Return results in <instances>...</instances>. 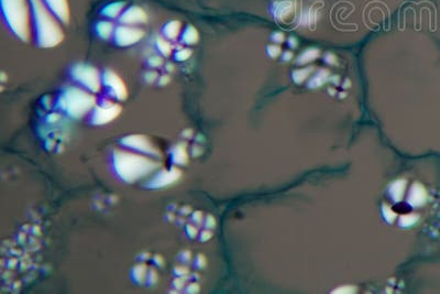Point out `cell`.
Wrapping results in <instances>:
<instances>
[{
    "instance_id": "20",
    "label": "cell",
    "mask_w": 440,
    "mask_h": 294,
    "mask_svg": "<svg viewBox=\"0 0 440 294\" xmlns=\"http://www.w3.org/2000/svg\"><path fill=\"white\" fill-rule=\"evenodd\" d=\"M267 51H268V54L271 55L272 58H275V57H278L279 55V53L281 52V50H280V47L279 46H275V45H271V46H268L267 47Z\"/></svg>"
},
{
    "instance_id": "18",
    "label": "cell",
    "mask_w": 440,
    "mask_h": 294,
    "mask_svg": "<svg viewBox=\"0 0 440 294\" xmlns=\"http://www.w3.org/2000/svg\"><path fill=\"white\" fill-rule=\"evenodd\" d=\"M120 6L121 5H111V6H109L108 8H106L105 9V11L103 12L104 15H108V13L111 11V13L109 15V17H113V16H117V13L121 10L120 9Z\"/></svg>"
},
{
    "instance_id": "11",
    "label": "cell",
    "mask_w": 440,
    "mask_h": 294,
    "mask_svg": "<svg viewBox=\"0 0 440 294\" xmlns=\"http://www.w3.org/2000/svg\"><path fill=\"white\" fill-rule=\"evenodd\" d=\"M97 31L101 37L108 38L112 31V26L109 22H101L97 27Z\"/></svg>"
},
{
    "instance_id": "5",
    "label": "cell",
    "mask_w": 440,
    "mask_h": 294,
    "mask_svg": "<svg viewBox=\"0 0 440 294\" xmlns=\"http://www.w3.org/2000/svg\"><path fill=\"white\" fill-rule=\"evenodd\" d=\"M143 32L140 31L139 29H134V28H128V27H120L116 30V40L120 45H129L131 43L137 42L139 39L142 38Z\"/></svg>"
},
{
    "instance_id": "19",
    "label": "cell",
    "mask_w": 440,
    "mask_h": 294,
    "mask_svg": "<svg viewBox=\"0 0 440 294\" xmlns=\"http://www.w3.org/2000/svg\"><path fill=\"white\" fill-rule=\"evenodd\" d=\"M356 292V288L353 286H343V288H338L332 293H354Z\"/></svg>"
},
{
    "instance_id": "12",
    "label": "cell",
    "mask_w": 440,
    "mask_h": 294,
    "mask_svg": "<svg viewBox=\"0 0 440 294\" xmlns=\"http://www.w3.org/2000/svg\"><path fill=\"white\" fill-rule=\"evenodd\" d=\"M418 216L417 215H405L402 216L400 219V226L401 227H409L417 222Z\"/></svg>"
},
{
    "instance_id": "16",
    "label": "cell",
    "mask_w": 440,
    "mask_h": 294,
    "mask_svg": "<svg viewBox=\"0 0 440 294\" xmlns=\"http://www.w3.org/2000/svg\"><path fill=\"white\" fill-rule=\"evenodd\" d=\"M179 23L177 22H172V23H169L168 26H166V28H165V33L167 34L166 37H169V38H174L175 36H176V33H177V30H179Z\"/></svg>"
},
{
    "instance_id": "7",
    "label": "cell",
    "mask_w": 440,
    "mask_h": 294,
    "mask_svg": "<svg viewBox=\"0 0 440 294\" xmlns=\"http://www.w3.org/2000/svg\"><path fill=\"white\" fill-rule=\"evenodd\" d=\"M426 198H427V195H426L425 188L421 184L415 183L410 188L407 202L411 206L420 207L426 202Z\"/></svg>"
},
{
    "instance_id": "17",
    "label": "cell",
    "mask_w": 440,
    "mask_h": 294,
    "mask_svg": "<svg viewBox=\"0 0 440 294\" xmlns=\"http://www.w3.org/2000/svg\"><path fill=\"white\" fill-rule=\"evenodd\" d=\"M188 39H190V43L191 42H195L197 40V33H196L195 29H193V28H188L185 34H184L183 40L185 42H188Z\"/></svg>"
},
{
    "instance_id": "4",
    "label": "cell",
    "mask_w": 440,
    "mask_h": 294,
    "mask_svg": "<svg viewBox=\"0 0 440 294\" xmlns=\"http://www.w3.org/2000/svg\"><path fill=\"white\" fill-rule=\"evenodd\" d=\"M74 76L77 81H81L85 86L93 90H98L99 81L96 69L87 66H77V68L74 69Z\"/></svg>"
},
{
    "instance_id": "14",
    "label": "cell",
    "mask_w": 440,
    "mask_h": 294,
    "mask_svg": "<svg viewBox=\"0 0 440 294\" xmlns=\"http://www.w3.org/2000/svg\"><path fill=\"white\" fill-rule=\"evenodd\" d=\"M311 68H306V69H302V71H296L293 73V79L296 83H302L305 79L307 78L308 74L310 73Z\"/></svg>"
},
{
    "instance_id": "13",
    "label": "cell",
    "mask_w": 440,
    "mask_h": 294,
    "mask_svg": "<svg viewBox=\"0 0 440 294\" xmlns=\"http://www.w3.org/2000/svg\"><path fill=\"white\" fill-rule=\"evenodd\" d=\"M327 72L325 71V69H323V71L319 73L315 79H313L311 80V82H309V87H318V86H321L322 84L325 82V80L327 79Z\"/></svg>"
},
{
    "instance_id": "1",
    "label": "cell",
    "mask_w": 440,
    "mask_h": 294,
    "mask_svg": "<svg viewBox=\"0 0 440 294\" xmlns=\"http://www.w3.org/2000/svg\"><path fill=\"white\" fill-rule=\"evenodd\" d=\"M33 11L34 28L41 46H53L63 39V32L51 15V10L44 6L43 0H30Z\"/></svg>"
},
{
    "instance_id": "9",
    "label": "cell",
    "mask_w": 440,
    "mask_h": 294,
    "mask_svg": "<svg viewBox=\"0 0 440 294\" xmlns=\"http://www.w3.org/2000/svg\"><path fill=\"white\" fill-rule=\"evenodd\" d=\"M405 186H406V181L404 180L396 181L391 186H389V194H391L392 199L395 202H400L403 199L404 192H405Z\"/></svg>"
},
{
    "instance_id": "3",
    "label": "cell",
    "mask_w": 440,
    "mask_h": 294,
    "mask_svg": "<svg viewBox=\"0 0 440 294\" xmlns=\"http://www.w3.org/2000/svg\"><path fill=\"white\" fill-rule=\"evenodd\" d=\"M64 108L74 116H82L85 111L90 108L95 100L91 96L85 94L79 89H72L63 97Z\"/></svg>"
},
{
    "instance_id": "6",
    "label": "cell",
    "mask_w": 440,
    "mask_h": 294,
    "mask_svg": "<svg viewBox=\"0 0 440 294\" xmlns=\"http://www.w3.org/2000/svg\"><path fill=\"white\" fill-rule=\"evenodd\" d=\"M47 8L63 22H68V7L66 0H43Z\"/></svg>"
},
{
    "instance_id": "23",
    "label": "cell",
    "mask_w": 440,
    "mask_h": 294,
    "mask_svg": "<svg viewBox=\"0 0 440 294\" xmlns=\"http://www.w3.org/2000/svg\"><path fill=\"white\" fill-rule=\"evenodd\" d=\"M290 58V54H289V52H287V54H286V57H284V60H288Z\"/></svg>"
},
{
    "instance_id": "22",
    "label": "cell",
    "mask_w": 440,
    "mask_h": 294,
    "mask_svg": "<svg viewBox=\"0 0 440 294\" xmlns=\"http://www.w3.org/2000/svg\"><path fill=\"white\" fill-rule=\"evenodd\" d=\"M326 60H327V61H330L329 63H331V64H332V63L335 62V57H333V55H331V54H328L327 57H326Z\"/></svg>"
},
{
    "instance_id": "10",
    "label": "cell",
    "mask_w": 440,
    "mask_h": 294,
    "mask_svg": "<svg viewBox=\"0 0 440 294\" xmlns=\"http://www.w3.org/2000/svg\"><path fill=\"white\" fill-rule=\"evenodd\" d=\"M318 55H319L318 50H316V48H309V50L305 51L299 58V63L300 64H304V63L310 62V61L315 60Z\"/></svg>"
},
{
    "instance_id": "2",
    "label": "cell",
    "mask_w": 440,
    "mask_h": 294,
    "mask_svg": "<svg viewBox=\"0 0 440 294\" xmlns=\"http://www.w3.org/2000/svg\"><path fill=\"white\" fill-rule=\"evenodd\" d=\"M3 12L7 23L17 37L28 40L29 22L26 0H3Z\"/></svg>"
},
{
    "instance_id": "21",
    "label": "cell",
    "mask_w": 440,
    "mask_h": 294,
    "mask_svg": "<svg viewBox=\"0 0 440 294\" xmlns=\"http://www.w3.org/2000/svg\"><path fill=\"white\" fill-rule=\"evenodd\" d=\"M274 36H275V37H273V40L278 41V42L283 41V37H282V34H281V33H276V34H274Z\"/></svg>"
},
{
    "instance_id": "8",
    "label": "cell",
    "mask_w": 440,
    "mask_h": 294,
    "mask_svg": "<svg viewBox=\"0 0 440 294\" xmlns=\"http://www.w3.org/2000/svg\"><path fill=\"white\" fill-rule=\"evenodd\" d=\"M121 21L126 23L143 22V21H145V15L140 8H130L124 13Z\"/></svg>"
},
{
    "instance_id": "15",
    "label": "cell",
    "mask_w": 440,
    "mask_h": 294,
    "mask_svg": "<svg viewBox=\"0 0 440 294\" xmlns=\"http://www.w3.org/2000/svg\"><path fill=\"white\" fill-rule=\"evenodd\" d=\"M383 216H384V218L388 222V223H393L396 218V214L392 211L391 208H389L387 205H383Z\"/></svg>"
}]
</instances>
